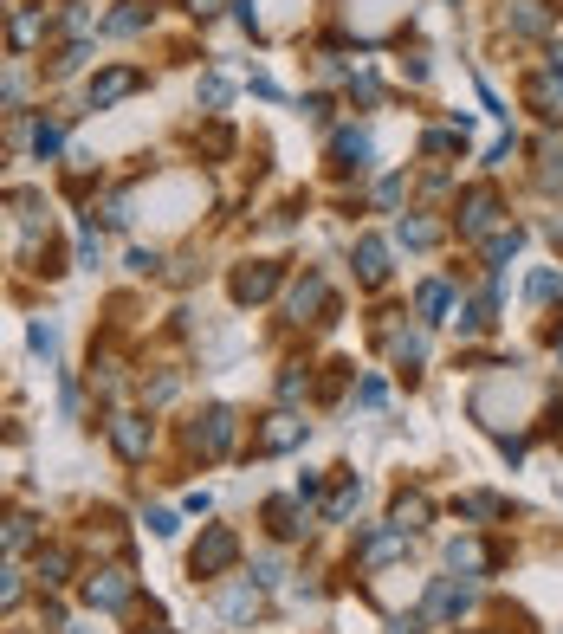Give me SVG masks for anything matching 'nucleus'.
<instances>
[{"label": "nucleus", "instance_id": "27", "mask_svg": "<svg viewBox=\"0 0 563 634\" xmlns=\"http://www.w3.org/2000/svg\"><path fill=\"white\" fill-rule=\"evenodd\" d=\"M447 311V285H421V317H441Z\"/></svg>", "mask_w": 563, "mask_h": 634}, {"label": "nucleus", "instance_id": "20", "mask_svg": "<svg viewBox=\"0 0 563 634\" xmlns=\"http://www.w3.org/2000/svg\"><path fill=\"white\" fill-rule=\"evenodd\" d=\"M447 563H453V570H466V576L486 570V544H473V537H466V544H453V550H447Z\"/></svg>", "mask_w": 563, "mask_h": 634}, {"label": "nucleus", "instance_id": "11", "mask_svg": "<svg viewBox=\"0 0 563 634\" xmlns=\"http://www.w3.org/2000/svg\"><path fill=\"white\" fill-rule=\"evenodd\" d=\"M46 26H52V13L46 7H26V13H13V46H39V33H46Z\"/></svg>", "mask_w": 563, "mask_h": 634}, {"label": "nucleus", "instance_id": "14", "mask_svg": "<svg viewBox=\"0 0 563 634\" xmlns=\"http://www.w3.org/2000/svg\"><path fill=\"white\" fill-rule=\"evenodd\" d=\"M356 266H363L369 285H382V279H389V246H382V240H363V246H356Z\"/></svg>", "mask_w": 563, "mask_h": 634}, {"label": "nucleus", "instance_id": "25", "mask_svg": "<svg viewBox=\"0 0 563 634\" xmlns=\"http://www.w3.org/2000/svg\"><path fill=\"white\" fill-rule=\"evenodd\" d=\"M20 570H13V563H0V609H13V602H20Z\"/></svg>", "mask_w": 563, "mask_h": 634}, {"label": "nucleus", "instance_id": "1", "mask_svg": "<svg viewBox=\"0 0 563 634\" xmlns=\"http://www.w3.org/2000/svg\"><path fill=\"white\" fill-rule=\"evenodd\" d=\"M130 596H136V576H130V570H98V576L85 583V602H91V609H123Z\"/></svg>", "mask_w": 563, "mask_h": 634}, {"label": "nucleus", "instance_id": "9", "mask_svg": "<svg viewBox=\"0 0 563 634\" xmlns=\"http://www.w3.org/2000/svg\"><path fill=\"white\" fill-rule=\"evenodd\" d=\"M298 440H305V421H298V415H272L266 434H259V447H266V453H285V447H298Z\"/></svg>", "mask_w": 563, "mask_h": 634}, {"label": "nucleus", "instance_id": "3", "mask_svg": "<svg viewBox=\"0 0 563 634\" xmlns=\"http://www.w3.org/2000/svg\"><path fill=\"white\" fill-rule=\"evenodd\" d=\"M195 447L208 453V460H221V453L233 447V408H208V415H201V427H195Z\"/></svg>", "mask_w": 563, "mask_h": 634}, {"label": "nucleus", "instance_id": "4", "mask_svg": "<svg viewBox=\"0 0 563 634\" xmlns=\"http://www.w3.org/2000/svg\"><path fill=\"white\" fill-rule=\"evenodd\" d=\"M111 440L123 460H149V421L143 415H111Z\"/></svg>", "mask_w": 563, "mask_h": 634}, {"label": "nucleus", "instance_id": "35", "mask_svg": "<svg viewBox=\"0 0 563 634\" xmlns=\"http://www.w3.org/2000/svg\"><path fill=\"white\" fill-rule=\"evenodd\" d=\"M195 7H201V13H214V7H221V0H195Z\"/></svg>", "mask_w": 563, "mask_h": 634}, {"label": "nucleus", "instance_id": "24", "mask_svg": "<svg viewBox=\"0 0 563 634\" xmlns=\"http://www.w3.org/2000/svg\"><path fill=\"white\" fill-rule=\"evenodd\" d=\"M441 233H434V220H402V246H434Z\"/></svg>", "mask_w": 563, "mask_h": 634}, {"label": "nucleus", "instance_id": "17", "mask_svg": "<svg viewBox=\"0 0 563 634\" xmlns=\"http://www.w3.org/2000/svg\"><path fill=\"white\" fill-rule=\"evenodd\" d=\"M337 162H343V169H369V136L363 130H343L337 136Z\"/></svg>", "mask_w": 563, "mask_h": 634}, {"label": "nucleus", "instance_id": "34", "mask_svg": "<svg viewBox=\"0 0 563 634\" xmlns=\"http://www.w3.org/2000/svg\"><path fill=\"white\" fill-rule=\"evenodd\" d=\"M421 622H428V615H408V622H395L389 634H421Z\"/></svg>", "mask_w": 563, "mask_h": 634}, {"label": "nucleus", "instance_id": "16", "mask_svg": "<svg viewBox=\"0 0 563 634\" xmlns=\"http://www.w3.org/2000/svg\"><path fill=\"white\" fill-rule=\"evenodd\" d=\"M428 525V499H421V492H402V499H395V531H421Z\"/></svg>", "mask_w": 563, "mask_h": 634}, {"label": "nucleus", "instance_id": "15", "mask_svg": "<svg viewBox=\"0 0 563 634\" xmlns=\"http://www.w3.org/2000/svg\"><path fill=\"white\" fill-rule=\"evenodd\" d=\"M544 26H551V13H544V0H518V7H512V33H531V39H538Z\"/></svg>", "mask_w": 563, "mask_h": 634}, {"label": "nucleus", "instance_id": "26", "mask_svg": "<svg viewBox=\"0 0 563 634\" xmlns=\"http://www.w3.org/2000/svg\"><path fill=\"white\" fill-rule=\"evenodd\" d=\"M356 505H363V479H356V486H343L337 499H331V518H350Z\"/></svg>", "mask_w": 563, "mask_h": 634}, {"label": "nucleus", "instance_id": "6", "mask_svg": "<svg viewBox=\"0 0 563 634\" xmlns=\"http://www.w3.org/2000/svg\"><path fill=\"white\" fill-rule=\"evenodd\" d=\"M492 220H499V195H492V188H473V195L460 201V227L466 233H486Z\"/></svg>", "mask_w": 563, "mask_h": 634}, {"label": "nucleus", "instance_id": "8", "mask_svg": "<svg viewBox=\"0 0 563 634\" xmlns=\"http://www.w3.org/2000/svg\"><path fill=\"white\" fill-rule=\"evenodd\" d=\"M272 285H279V266H246L240 279H233V298L253 305V298H272Z\"/></svg>", "mask_w": 563, "mask_h": 634}, {"label": "nucleus", "instance_id": "19", "mask_svg": "<svg viewBox=\"0 0 563 634\" xmlns=\"http://www.w3.org/2000/svg\"><path fill=\"white\" fill-rule=\"evenodd\" d=\"M143 20H149V0H123L111 20H104V33H136Z\"/></svg>", "mask_w": 563, "mask_h": 634}, {"label": "nucleus", "instance_id": "13", "mask_svg": "<svg viewBox=\"0 0 563 634\" xmlns=\"http://www.w3.org/2000/svg\"><path fill=\"white\" fill-rule=\"evenodd\" d=\"M402 544H408V531H395V525H389V531H369V537H363V563H389Z\"/></svg>", "mask_w": 563, "mask_h": 634}, {"label": "nucleus", "instance_id": "5", "mask_svg": "<svg viewBox=\"0 0 563 634\" xmlns=\"http://www.w3.org/2000/svg\"><path fill=\"white\" fill-rule=\"evenodd\" d=\"M130 91H143V72H130V65H117V72H104V78H91V110H104V104H117V98H130Z\"/></svg>", "mask_w": 563, "mask_h": 634}, {"label": "nucleus", "instance_id": "29", "mask_svg": "<svg viewBox=\"0 0 563 634\" xmlns=\"http://www.w3.org/2000/svg\"><path fill=\"white\" fill-rule=\"evenodd\" d=\"M557 292H563L557 272H538V279H531V298H557Z\"/></svg>", "mask_w": 563, "mask_h": 634}, {"label": "nucleus", "instance_id": "31", "mask_svg": "<svg viewBox=\"0 0 563 634\" xmlns=\"http://www.w3.org/2000/svg\"><path fill=\"white\" fill-rule=\"evenodd\" d=\"M201 104H227V85H221V78H201Z\"/></svg>", "mask_w": 563, "mask_h": 634}, {"label": "nucleus", "instance_id": "18", "mask_svg": "<svg viewBox=\"0 0 563 634\" xmlns=\"http://www.w3.org/2000/svg\"><path fill=\"white\" fill-rule=\"evenodd\" d=\"M324 298H331V292H324V279L311 272V279L292 292V317H311V311H324Z\"/></svg>", "mask_w": 563, "mask_h": 634}, {"label": "nucleus", "instance_id": "28", "mask_svg": "<svg viewBox=\"0 0 563 634\" xmlns=\"http://www.w3.org/2000/svg\"><path fill=\"white\" fill-rule=\"evenodd\" d=\"M466 512H473V518H499L505 499H486V492H473V499H466Z\"/></svg>", "mask_w": 563, "mask_h": 634}, {"label": "nucleus", "instance_id": "36", "mask_svg": "<svg viewBox=\"0 0 563 634\" xmlns=\"http://www.w3.org/2000/svg\"><path fill=\"white\" fill-rule=\"evenodd\" d=\"M557 233H563V220H557Z\"/></svg>", "mask_w": 563, "mask_h": 634}, {"label": "nucleus", "instance_id": "30", "mask_svg": "<svg viewBox=\"0 0 563 634\" xmlns=\"http://www.w3.org/2000/svg\"><path fill=\"white\" fill-rule=\"evenodd\" d=\"M33 143H39V156H59V130H52V123H39Z\"/></svg>", "mask_w": 563, "mask_h": 634}, {"label": "nucleus", "instance_id": "12", "mask_svg": "<svg viewBox=\"0 0 563 634\" xmlns=\"http://www.w3.org/2000/svg\"><path fill=\"white\" fill-rule=\"evenodd\" d=\"M221 615H227V622H253V615H259V589H253V583L227 589V596H221Z\"/></svg>", "mask_w": 563, "mask_h": 634}, {"label": "nucleus", "instance_id": "2", "mask_svg": "<svg viewBox=\"0 0 563 634\" xmlns=\"http://www.w3.org/2000/svg\"><path fill=\"white\" fill-rule=\"evenodd\" d=\"M233 557H240V537L214 525V531H208V537H201V544H195V576H221Z\"/></svg>", "mask_w": 563, "mask_h": 634}, {"label": "nucleus", "instance_id": "7", "mask_svg": "<svg viewBox=\"0 0 563 634\" xmlns=\"http://www.w3.org/2000/svg\"><path fill=\"white\" fill-rule=\"evenodd\" d=\"M466 602H473V583H434V596H428V622H447V615H460Z\"/></svg>", "mask_w": 563, "mask_h": 634}, {"label": "nucleus", "instance_id": "10", "mask_svg": "<svg viewBox=\"0 0 563 634\" xmlns=\"http://www.w3.org/2000/svg\"><path fill=\"white\" fill-rule=\"evenodd\" d=\"M266 518H272V531H279V537H305V531H311V518L298 512L292 499H272V505H266Z\"/></svg>", "mask_w": 563, "mask_h": 634}, {"label": "nucleus", "instance_id": "21", "mask_svg": "<svg viewBox=\"0 0 563 634\" xmlns=\"http://www.w3.org/2000/svg\"><path fill=\"white\" fill-rule=\"evenodd\" d=\"M65 570H72V557H65V550H46V557H39V583H46V589H59Z\"/></svg>", "mask_w": 563, "mask_h": 634}, {"label": "nucleus", "instance_id": "32", "mask_svg": "<svg viewBox=\"0 0 563 634\" xmlns=\"http://www.w3.org/2000/svg\"><path fill=\"white\" fill-rule=\"evenodd\" d=\"M356 395H363V408H382V395H389V389H382V382L369 376V382H363V389H356Z\"/></svg>", "mask_w": 563, "mask_h": 634}, {"label": "nucleus", "instance_id": "33", "mask_svg": "<svg viewBox=\"0 0 563 634\" xmlns=\"http://www.w3.org/2000/svg\"><path fill=\"white\" fill-rule=\"evenodd\" d=\"M149 531H156V537H175V512H149Z\"/></svg>", "mask_w": 563, "mask_h": 634}, {"label": "nucleus", "instance_id": "23", "mask_svg": "<svg viewBox=\"0 0 563 634\" xmlns=\"http://www.w3.org/2000/svg\"><path fill=\"white\" fill-rule=\"evenodd\" d=\"M557 182H563V136L544 143V188H557Z\"/></svg>", "mask_w": 563, "mask_h": 634}, {"label": "nucleus", "instance_id": "22", "mask_svg": "<svg viewBox=\"0 0 563 634\" xmlns=\"http://www.w3.org/2000/svg\"><path fill=\"white\" fill-rule=\"evenodd\" d=\"M518 246H525V233H518V227H512V233H492V246H486V259H492V266H505V259H512V253H518Z\"/></svg>", "mask_w": 563, "mask_h": 634}]
</instances>
